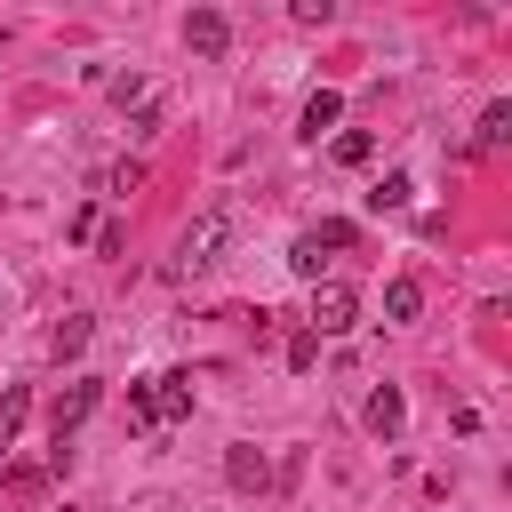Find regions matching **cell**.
Returning a JSON list of instances; mask_svg holds the SVG:
<instances>
[{"label":"cell","instance_id":"1","mask_svg":"<svg viewBox=\"0 0 512 512\" xmlns=\"http://www.w3.org/2000/svg\"><path fill=\"white\" fill-rule=\"evenodd\" d=\"M232 224H240V216H232V200H216V208H200V216L184 224V240H176V264H168V272H176V280H184V272H208V264L224 256V240H232Z\"/></svg>","mask_w":512,"mask_h":512},{"label":"cell","instance_id":"2","mask_svg":"<svg viewBox=\"0 0 512 512\" xmlns=\"http://www.w3.org/2000/svg\"><path fill=\"white\" fill-rule=\"evenodd\" d=\"M352 320H360V296H352L344 280H312V320H304V328H312V336H344Z\"/></svg>","mask_w":512,"mask_h":512},{"label":"cell","instance_id":"3","mask_svg":"<svg viewBox=\"0 0 512 512\" xmlns=\"http://www.w3.org/2000/svg\"><path fill=\"white\" fill-rule=\"evenodd\" d=\"M96 400H104V384H96V376H72V384H64V392L48 400V424H56V440H64V432H80Z\"/></svg>","mask_w":512,"mask_h":512},{"label":"cell","instance_id":"4","mask_svg":"<svg viewBox=\"0 0 512 512\" xmlns=\"http://www.w3.org/2000/svg\"><path fill=\"white\" fill-rule=\"evenodd\" d=\"M144 408H152V424H184L192 416V376H144Z\"/></svg>","mask_w":512,"mask_h":512},{"label":"cell","instance_id":"5","mask_svg":"<svg viewBox=\"0 0 512 512\" xmlns=\"http://www.w3.org/2000/svg\"><path fill=\"white\" fill-rule=\"evenodd\" d=\"M224 480H232L240 496H264V488H272V456L240 440V448H224Z\"/></svg>","mask_w":512,"mask_h":512},{"label":"cell","instance_id":"6","mask_svg":"<svg viewBox=\"0 0 512 512\" xmlns=\"http://www.w3.org/2000/svg\"><path fill=\"white\" fill-rule=\"evenodd\" d=\"M224 40H232V24H224L216 8H192V16H184V48H192V56H224Z\"/></svg>","mask_w":512,"mask_h":512},{"label":"cell","instance_id":"7","mask_svg":"<svg viewBox=\"0 0 512 512\" xmlns=\"http://www.w3.org/2000/svg\"><path fill=\"white\" fill-rule=\"evenodd\" d=\"M336 120H344V96H336V88H312V96H304V120H296V128H304V136L320 144V136L336 128Z\"/></svg>","mask_w":512,"mask_h":512},{"label":"cell","instance_id":"8","mask_svg":"<svg viewBox=\"0 0 512 512\" xmlns=\"http://www.w3.org/2000/svg\"><path fill=\"white\" fill-rule=\"evenodd\" d=\"M400 416H408V400H400L392 384H384V392H368V432H376V440H392V432H400Z\"/></svg>","mask_w":512,"mask_h":512},{"label":"cell","instance_id":"9","mask_svg":"<svg viewBox=\"0 0 512 512\" xmlns=\"http://www.w3.org/2000/svg\"><path fill=\"white\" fill-rule=\"evenodd\" d=\"M416 312H424V280H408V272H400V280L384 288V320H416Z\"/></svg>","mask_w":512,"mask_h":512},{"label":"cell","instance_id":"10","mask_svg":"<svg viewBox=\"0 0 512 512\" xmlns=\"http://www.w3.org/2000/svg\"><path fill=\"white\" fill-rule=\"evenodd\" d=\"M48 352H56V360H80V352H88V312H64L56 336H48Z\"/></svg>","mask_w":512,"mask_h":512},{"label":"cell","instance_id":"11","mask_svg":"<svg viewBox=\"0 0 512 512\" xmlns=\"http://www.w3.org/2000/svg\"><path fill=\"white\" fill-rule=\"evenodd\" d=\"M480 152H496V144H512V104H488L480 112V136H472Z\"/></svg>","mask_w":512,"mask_h":512},{"label":"cell","instance_id":"12","mask_svg":"<svg viewBox=\"0 0 512 512\" xmlns=\"http://www.w3.org/2000/svg\"><path fill=\"white\" fill-rule=\"evenodd\" d=\"M368 152H376L368 128H344V136H336V160H344V168H368Z\"/></svg>","mask_w":512,"mask_h":512},{"label":"cell","instance_id":"13","mask_svg":"<svg viewBox=\"0 0 512 512\" xmlns=\"http://www.w3.org/2000/svg\"><path fill=\"white\" fill-rule=\"evenodd\" d=\"M408 192H416V184H408V176L392 168V176H376V192H368V208H408Z\"/></svg>","mask_w":512,"mask_h":512},{"label":"cell","instance_id":"14","mask_svg":"<svg viewBox=\"0 0 512 512\" xmlns=\"http://www.w3.org/2000/svg\"><path fill=\"white\" fill-rule=\"evenodd\" d=\"M304 240H312V248H352V224H344V216H320Z\"/></svg>","mask_w":512,"mask_h":512},{"label":"cell","instance_id":"15","mask_svg":"<svg viewBox=\"0 0 512 512\" xmlns=\"http://www.w3.org/2000/svg\"><path fill=\"white\" fill-rule=\"evenodd\" d=\"M24 408H32V400H24V392H8V400H0V456H8V448H16V424H24Z\"/></svg>","mask_w":512,"mask_h":512},{"label":"cell","instance_id":"16","mask_svg":"<svg viewBox=\"0 0 512 512\" xmlns=\"http://www.w3.org/2000/svg\"><path fill=\"white\" fill-rule=\"evenodd\" d=\"M312 360H320V336L296 328V336H288V368H312Z\"/></svg>","mask_w":512,"mask_h":512},{"label":"cell","instance_id":"17","mask_svg":"<svg viewBox=\"0 0 512 512\" xmlns=\"http://www.w3.org/2000/svg\"><path fill=\"white\" fill-rule=\"evenodd\" d=\"M96 184H104V192H136V184H144V168H136V160H120V168H112V176H96Z\"/></svg>","mask_w":512,"mask_h":512},{"label":"cell","instance_id":"18","mask_svg":"<svg viewBox=\"0 0 512 512\" xmlns=\"http://www.w3.org/2000/svg\"><path fill=\"white\" fill-rule=\"evenodd\" d=\"M288 16H296V24H328V16H336V0H288Z\"/></svg>","mask_w":512,"mask_h":512}]
</instances>
